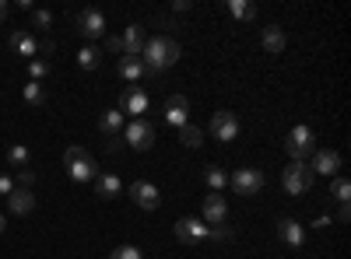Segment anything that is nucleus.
<instances>
[{
	"mask_svg": "<svg viewBox=\"0 0 351 259\" xmlns=\"http://www.w3.org/2000/svg\"><path fill=\"white\" fill-rule=\"evenodd\" d=\"M4 224H8V221H4V214H0V235H4Z\"/></svg>",
	"mask_w": 351,
	"mask_h": 259,
	"instance_id": "39",
	"label": "nucleus"
},
{
	"mask_svg": "<svg viewBox=\"0 0 351 259\" xmlns=\"http://www.w3.org/2000/svg\"><path fill=\"white\" fill-rule=\"evenodd\" d=\"M228 14L236 21H253L256 18V4H250V0H228Z\"/></svg>",
	"mask_w": 351,
	"mask_h": 259,
	"instance_id": "25",
	"label": "nucleus"
},
{
	"mask_svg": "<svg viewBox=\"0 0 351 259\" xmlns=\"http://www.w3.org/2000/svg\"><path fill=\"white\" fill-rule=\"evenodd\" d=\"M116 74H120L123 81L137 84L141 77H148V67L141 64V56H120V64H116Z\"/></svg>",
	"mask_w": 351,
	"mask_h": 259,
	"instance_id": "16",
	"label": "nucleus"
},
{
	"mask_svg": "<svg viewBox=\"0 0 351 259\" xmlns=\"http://www.w3.org/2000/svg\"><path fill=\"white\" fill-rule=\"evenodd\" d=\"M180 144H183V148H190V151H197L200 144H204V133H200V126H193V123L180 126Z\"/></svg>",
	"mask_w": 351,
	"mask_h": 259,
	"instance_id": "26",
	"label": "nucleus"
},
{
	"mask_svg": "<svg viewBox=\"0 0 351 259\" xmlns=\"http://www.w3.org/2000/svg\"><path fill=\"white\" fill-rule=\"evenodd\" d=\"M330 196L337 200V204H348V200H351V182H348L344 176H334V182H330Z\"/></svg>",
	"mask_w": 351,
	"mask_h": 259,
	"instance_id": "29",
	"label": "nucleus"
},
{
	"mask_svg": "<svg viewBox=\"0 0 351 259\" xmlns=\"http://www.w3.org/2000/svg\"><path fill=\"white\" fill-rule=\"evenodd\" d=\"M32 25H36V28H49V25H53V14L43 11V8H36V11H32Z\"/></svg>",
	"mask_w": 351,
	"mask_h": 259,
	"instance_id": "32",
	"label": "nucleus"
},
{
	"mask_svg": "<svg viewBox=\"0 0 351 259\" xmlns=\"http://www.w3.org/2000/svg\"><path fill=\"white\" fill-rule=\"evenodd\" d=\"M228 186L236 196H256L263 189V172L260 168H236L228 176Z\"/></svg>",
	"mask_w": 351,
	"mask_h": 259,
	"instance_id": "7",
	"label": "nucleus"
},
{
	"mask_svg": "<svg viewBox=\"0 0 351 259\" xmlns=\"http://www.w3.org/2000/svg\"><path fill=\"white\" fill-rule=\"evenodd\" d=\"M285 151H288V158L291 161H306L313 151H316V133L309 130V126H291L288 130V137H285Z\"/></svg>",
	"mask_w": 351,
	"mask_h": 259,
	"instance_id": "3",
	"label": "nucleus"
},
{
	"mask_svg": "<svg viewBox=\"0 0 351 259\" xmlns=\"http://www.w3.org/2000/svg\"><path fill=\"white\" fill-rule=\"evenodd\" d=\"M204 182H208V189H211V193H221V189L228 186V176H225V172H221L218 165H211L208 172H204Z\"/></svg>",
	"mask_w": 351,
	"mask_h": 259,
	"instance_id": "27",
	"label": "nucleus"
},
{
	"mask_svg": "<svg viewBox=\"0 0 351 259\" xmlns=\"http://www.w3.org/2000/svg\"><path fill=\"white\" fill-rule=\"evenodd\" d=\"M8 11H11V8H8V0H0V21L8 18Z\"/></svg>",
	"mask_w": 351,
	"mask_h": 259,
	"instance_id": "38",
	"label": "nucleus"
},
{
	"mask_svg": "<svg viewBox=\"0 0 351 259\" xmlns=\"http://www.w3.org/2000/svg\"><path fill=\"white\" fill-rule=\"evenodd\" d=\"M152 109V98L144 88H137V84H130V88H123L120 95V112L123 116H134V120H144V112Z\"/></svg>",
	"mask_w": 351,
	"mask_h": 259,
	"instance_id": "10",
	"label": "nucleus"
},
{
	"mask_svg": "<svg viewBox=\"0 0 351 259\" xmlns=\"http://www.w3.org/2000/svg\"><path fill=\"white\" fill-rule=\"evenodd\" d=\"M109 259H144V252L137 245H120V249H112Z\"/></svg>",
	"mask_w": 351,
	"mask_h": 259,
	"instance_id": "30",
	"label": "nucleus"
},
{
	"mask_svg": "<svg viewBox=\"0 0 351 259\" xmlns=\"http://www.w3.org/2000/svg\"><path fill=\"white\" fill-rule=\"evenodd\" d=\"M330 224H334V217H327V214H324V217H316V221H313V228H330Z\"/></svg>",
	"mask_w": 351,
	"mask_h": 259,
	"instance_id": "36",
	"label": "nucleus"
},
{
	"mask_svg": "<svg viewBox=\"0 0 351 259\" xmlns=\"http://www.w3.org/2000/svg\"><path fill=\"white\" fill-rule=\"evenodd\" d=\"M120 137L127 140V148H130V151H152V148H155V123H148V120H134V123L123 126Z\"/></svg>",
	"mask_w": 351,
	"mask_h": 259,
	"instance_id": "5",
	"label": "nucleus"
},
{
	"mask_svg": "<svg viewBox=\"0 0 351 259\" xmlns=\"http://www.w3.org/2000/svg\"><path fill=\"white\" fill-rule=\"evenodd\" d=\"M120 189H123L120 176H112V172H99V176H95V196L112 200V196H120Z\"/></svg>",
	"mask_w": 351,
	"mask_h": 259,
	"instance_id": "18",
	"label": "nucleus"
},
{
	"mask_svg": "<svg viewBox=\"0 0 351 259\" xmlns=\"http://www.w3.org/2000/svg\"><path fill=\"white\" fill-rule=\"evenodd\" d=\"M123 120H127V116H123L120 109H106L102 116H99V130H102L106 137H120V133H123Z\"/></svg>",
	"mask_w": 351,
	"mask_h": 259,
	"instance_id": "19",
	"label": "nucleus"
},
{
	"mask_svg": "<svg viewBox=\"0 0 351 259\" xmlns=\"http://www.w3.org/2000/svg\"><path fill=\"white\" fill-rule=\"evenodd\" d=\"M130 200H134L141 210H158V207H162V193H158V186L148 182V179H134V182H130Z\"/></svg>",
	"mask_w": 351,
	"mask_h": 259,
	"instance_id": "11",
	"label": "nucleus"
},
{
	"mask_svg": "<svg viewBox=\"0 0 351 259\" xmlns=\"http://www.w3.org/2000/svg\"><path fill=\"white\" fill-rule=\"evenodd\" d=\"M260 46L267 49L271 56H278L285 49V32H281L278 25H267V28H263V36H260Z\"/></svg>",
	"mask_w": 351,
	"mask_h": 259,
	"instance_id": "22",
	"label": "nucleus"
},
{
	"mask_svg": "<svg viewBox=\"0 0 351 259\" xmlns=\"http://www.w3.org/2000/svg\"><path fill=\"white\" fill-rule=\"evenodd\" d=\"M278 238H281V245H288V249H302L306 228H302L295 217H281V221H278Z\"/></svg>",
	"mask_w": 351,
	"mask_h": 259,
	"instance_id": "13",
	"label": "nucleus"
},
{
	"mask_svg": "<svg viewBox=\"0 0 351 259\" xmlns=\"http://www.w3.org/2000/svg\"><path fill=\"white\" fill-rule=\"evenodd\" d=\"M225 217H228L225 196H221V193L204 196V224H208V228H218V224H225Z\"/></svg>",
	"mask_w": 351,
	"mask_h": 259,
	"instance_id": "14",
	"label": "nucleus"
},
{
	"mask_svg": "<svg viewBox=\"0 0 351 259\" xmlns=\"http://www.w3.org/2000/svg\"><path fill=\"white\" fill-rule=\"evenodd\" d=\"M176 242L204 245V242H211V228L204 221H197V217H180V221H176Z\"/></svg>",
	"mask_w": 351,
	"mask_h": 259,
	"instance_id": "6",
	"label": "nucleus"
},
{
	"mask_svg": "<svg viewBox=\"0 0 351 259\" xmlns=\"http://www.w3.org/2000/svg\"><path fill=\"white\" fill-rule=\"evenodd\" d=\"M180 56H183L180 42L169 39V36H155V39L144 42V49H141V64L148 67V74H162V70L176 67V60H180Z\"/></svg>",
	"mask_w": 351,
	"mask_h": 259,
	"instance_id": "1",
	"label": "nucleus"
},
{
	"mask_svg": "<svg viewBox=\"0 0 351 259\" xmlns=\"http://www.w3.org/2000/svg\"><path fill=\"white\" fill-rule=\"evenodd\" d=\"M74 28L84 39H102L106 36V14L99 8H84V11L74 14Z\"/></svg>",
	"mask_w": 351,
	"mask_h": 259,
	"instance_id": "9",
	"label": "nucleus"
},
{
	"mask_svg": "<svg viewBox=\"0 0 351 259\" xmlns=\"http://www.w3.org/2000/svg\"><path fill=\"white\" fill-rule=\"evenodd\" d=\"M239 130H243L239 126V116L232 109H218L215 116H211V133H215L218 144H232V140L239 137Z\"/></svg>",
	"mask_w": 351,
	"mask_h": 259,
	"instance_id": "8",
	"label": "nucleus"
},
{
	"mask_svg": "<svg viewBox=\"0 0 351 259\" xmlns=\"http://www.w3.org/2000/svg\"><path fill=\"white\" fill-rule=\"evenodd\" d=\"M337 221H351V207H348V204H341V210H337Z\"/></svg>",
	"mask_w": 351,
	"mask_h": 259,
	"instance_id": "37",
	"label": "nucleus"
},
{
	"mask_svg": "<svg viewBox=\"0 0 351 259\" xmlns=\"http://www.w3.org/2000/svg\"><path fill=\"white\" fill-rule=\"evenodd\" d=\"M313 176H341V154L337 151H313Z\"/></svg>",
	"mask_w": 351,
	"mask_h": 259,
	"instance_id": "15",
	"label": "nucleus"
},
{
	"mask_svg": "<svg viewBox=\"0 0 351 259\" xmlns=\"http://www.w3.org/2000/svg\"><path fill=\"white\" fill-rule=\"evenodd\" d=\"M11 49L21 56V60H36V53H39V42L28 36V32H14L11 36Z\"/></svg>",
	"mask_w": 351,
	"mask_h": 259,
	"instance_id": "20",
	"label": "nucleus"
},
{
	"mask_svg": "<svg viewBox=\"0 0 351 259\" xmlns=\"http://www.w3.org/2000/svg\"><path fill=\"white\" fill-rule=\"evenodd\" d=\"M99 64H102L99 46H81V49H77V67H81V70H95Z\"/></svg>",
	"mask_w": 351,
	"mask_h": 259,
	"instance_id": "23",
	"label": "nucleus"
},
{
	"mask_svg": "<svg viewBox=\"0 0 351 259\" xmlns=\"http://www.w3.org/2000/svg\"><path fill=\"white\" fill-rule=\"evenodd\" d=\"M8 207H11V214H32L36 210V193L25 189V186H14V193L8 196Z\"/></svg>",
	"mask_w": 351,
	"mask_h": 259,
	"instance_id": "17",
	"label": "nucleus"
},
{
	"mask_svg": "<svg viewBox=\"0 0 351 259\" xmlns=\"http://www.w3.org/2000/svg\"><path fill=\"white\" fill-rule=\"evenodd\" d=\"M64 168H67V176L74 182H95V176H99V165H95L92 151L77 148V144L64 151Z\"/></svg>",
	"mask_w": 351,
	"mask_h": 259,
	"instance_id": "2",
	"label": "nucleus"
},
{
	"mask_svg": "<svg viewBox=\"0 0 351 259\" xmlns=\"http://www.w3.org/2000/svg\"><path fill=\"white\" fill-rule=\"evenodd\" d=\"M11 193H14V179L8 172H0V196H11Z\"/></svg>",
	"mask_w": 351,
	"mask_h": 259,
	"instance_id": "33",
	"label": "nucleus"
},
{
	"mask_svg": "<svg viewBox=\"0 0 351 259\" xmlns=\"http://www.w3.org/2000/svg\"><path fill=\"white\" fill-rule=\"evenodd\" d=\"M21 95H25V102H28V105H46V92H43V81H28Z\"/></svg>",
	"mask_w": 351,
	"mask_h": 259,
	"instance_id": "28",
	"label": "nucleus"
},
{
	"mask_svg": "<svg viewBox=\"0 0 351 259\" xmlns=\"http://www.w3.org/2000/svg\"><path fill=\"white\" fill-rule=\"evenodd\" d=\"M162 116H165V123H172L176 130L186 126V123H190V102H186V95H169L165 105H162Z\"/></svg>",
	"mask_w": 351,
	"mask_h": 259,
	"instance_id": "12",
	"label": "nucleus"
},
{
	"mask_svg": "<svg viewBox=\"0 0 351 259\" xmlns=\"http://www.w3.org/2000/svg\"><path fill=\"white\" fill-rule=\"evenodd\" d=\"M106 49L116 53V56H123V39H120V36H109V39H106Z\"/></svg>",
	"mask_w": 351,
	"mask_h": 259,
	"instance_id": "34",
	"label": "nucleus"
},
{
	"mask_svg": "<svg viewBox=\"0 0 351 259\" xmlns=\"http://www.w3.org/2000/svg\"><path fill=\"white\" fill-rule=\"evenodd\" d=\"M120 39H123V56H141L144 42H148V39H144V28H141V25H130Z\"/></svg>",
	"mask_w": 351,
	"mask_h": 259,
	"instance_id": "21",
	"label": "nucleus"
},
{
	"mask_svg": "<svg viewBox=\"0 0 351 259\" xmlns=\"http://www.w3.org/2000/svg\"><path fill=\"white\" fill-rule=\"evenodd\" d=\"M28 74H32V81H43L49 74V64L46 60H28Z\"/></svg>",
	"mask_w": 351,
	"mask_h": 259,
	"instance_id": "31",
	"label": "nucleus"
},
{
	"mask_svg": "<svg viewBox=\"0 0 351 259\" xmlns=\"http://www.w3.org/2000/svg\"><path fill=\"white\" fill-rule=\"evenodd\" d=\"M28 161H32V151H28L25 144H11L8 148V165L21 172V168H28Z\"/></svg>",
	"mask_w": 351,
	"mask_h": 259,
	"instance_id": "24",
	"label": "nucleus"
},
{
	"mask_svg": "<svg viewBox=\"0 0 351 259\" xmlns=\"http://www.w3.org/2000/svg\"><path fill=\"white\" fill-rule=\"evenodd\" d=\"M313 168L306 165V161H291L288 168H285V176H281V186L291 193V196H306L309 189H313Z\"/></svg>",
	"mask_w": 351,
	"mask_h": 259,
	"instance_id": "4",
	"label": "nucleus"
},
{
	"mask_svg": "<svg viewBox=\"0 0 351 259\" xmlns=\"http://www.w3.org/2000/svg\"><path fill=\"white\" fill-rule=\"evenodd\" d=\"M32 182H36V172H32V168H21V172H18V186H25V189H28Z\"/></svg>",
	"mask_w": 351,
	"mask_h": 259,
	"instance_id": "35",
	"label": "nucleus"
}]
</instances>
